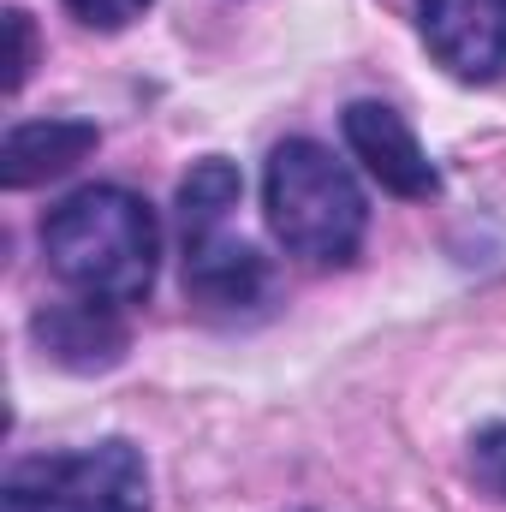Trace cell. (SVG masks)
Instances as JSON below:
<instances>
[{"mask_svg": "<svg viewBox=\"0 0 506 512\" xmlns=\"http://www.w3.org/2000/svg\"><path fill=\"white\" fill-rule=\"evenodd\" d=\"M84 24H96V30H120V24H131V18H143V6L149 0H66Z\"/></svg>", "mask_w": 506, "mask_h": 512, "instance_id": "obj_12", "label": "cell"}, {"mask_svg": "<svg viewBox=\"0 0 506 512\" xmlns=\"http://www.w3.org/2000/svg\"><path fill=\"white\" fill-rule=\"evenodd\" d=\"M239 197H245L239 167L221 161V155H209V161H197V167L185 173V185H179V227H185V233H215V227H227V215L239 209Z\"/></svg>", "mask_w": 506, "mask_h": 512, "instance_id": "obj_9", "label": "cell"}, {"mask_svg": "<svg viewBox=\"0 0 506 512\" xmlns=\"http://www.w3.org/2000/svg\"><path fill=\"white\" fill-rule=\"evenodd\" d=\"M262 209L274 239L304 262H352L370 227V203L358 191V179L346 173V161H334L322 143L310 137H286L268 155L262 173Z\"/></svg>", "mask_w": 506, "mask_h": 512, "instance_id": "obj_2", "label": "cell"}, {"mask_svg": "<svg viewBox=\"0 0 506 512\" xmlns=\"http://www.w3.org/2000/svg\"><path fill=\"white\" fill-rule=\"evenodd\" d=\"M102 137L90 120H24L0 137V185L6 191H30L42 179L72 173Z\"/></svg>", "mask_w": 506, "mask_h": 512, "instance_id": "obj_8", "label": "cell"}, {"mask_svg": "<svg viewBox=\"0 0 506 512\" xmlns=\"http://www.w3.org/2000/svg\"><path fill=\"white\" fill-rule=\"evenodd\" d=\"M185 292L209 310H251L268 298V262L227 227L185 233Z\"/></svg>", "mask_w": 506, "mask_h": 512, "instance_id": "obj_7", "label": "cell"}, {"mask_svg": "<svg viewBox=\"0 0 506 512\" xmlns=\"http://www.w3.org/2000/svg\"><path fill=\"white\" fill-rule=\"evenodd\" d=\"M340 126H346L352 155L364 161V173L376 179L381 191H393V197H435L441 191V173L423 155L417 131L405 126L387 102H352Z\"/></svg>", "mask_w": 506, "mask_h": 512, "instance_id": "obj_5", "label": "cell"}, {"mask_svg": "<svg viewBox=\"0 0 506 512\" xmlns=\"http://www.w3.org/2000/svg\"><path fill=\"white\" fill-rule=\"evenodd\" d=\"M471 477H477L495 501H506V423L483 429V435L471 441Z\"/></svg>", "mask_w": 506, "mask_h": 512, "instance_id": "obj_10", "label": "cell"}, {"mask_svg": "<svg viewBox=\"0 0 506 512\" xmlns=\"http://www.w3.org/2000/svg\"><path fill=\"white\" fill-rule=\"evenodd\" d=\"M6 30H12V60H6V90H18L30 78V60H36V36H30V12H6Z\"/></svg>", "mask_w": 506, "mask_h": 512, "instance_id": "obj_11", "label": "cell"}, {"mask_svg": "<svg viewBox=\"0 0 506 512\" xmlns=\"http://www.w3.org/2000/svg\"><path fill=\"white\" fill-rule=\"evenodd\" d=\"M417 24L453 78L495 84L506 72V0H417Z\"/></svg>", "mask_w": 506, "mask_h": 512, "instance_id": "obj_4", "label": "cell"}, {"mask_svg": "<svg viewBox=\"0 0 506 512\" xmlns=\"http://www.w3.org/2000/svg\"><path fill=\"white\" fill-rule=\"evenodd\" d=\"M0 512H149V471L126 441L30 459L6 477Z\"/></svg>", "mask_w": 506, "mask_h": 512, "instance_id": "obj_3", "label": "cell"}, {"mask_svg": "<svg viewBox=\"0 0 506 512\" xmlns=\"http://www.w3.org/2000/svg\"><path fill=\"white\" fill-rule=\"evenodd\" d=\"M42 251H48V268L66 286H78L84 298L131 304L155 280L161 227H155V209L137 191L84 185L42 221Z\"/></svg>", "mask_w": 506, "mask_h": 512, "instance_id": "obj_1", "label": "cell"}, {"mask_svg": "<svg viewBox=\"0 0 506 512\" xmlns=\"http://www.w3.org/2000/svg\"><path fill=\"white\" fill-rule=\"evenodd\" d=\"M30 340H36L60 370H78V376L114 370L131 346L126 322H120V304H102V298H78V304H48V310H36Z\"/></svg>", "mask_w": 506, "mask_h": 512, "instance_id": "obj_6", "label": "cell"}]
</instances>
